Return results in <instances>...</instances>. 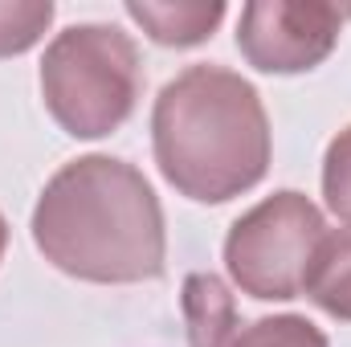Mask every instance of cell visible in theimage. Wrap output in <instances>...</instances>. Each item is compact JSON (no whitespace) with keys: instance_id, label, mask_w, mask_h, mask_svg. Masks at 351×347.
Here are the masks:
<instances>
[{"instance_id":"1","label":"cell","mask_w":351,"mask_h":347,"mask_svg":"<svg viewBox=\"0 0 351 347\" xmlns=\"http://www.w3.org/2000/svg\"><path fill=\"white\" fill-rule=\"evenodd\" d=\"M33 246L70 278L131 286L164 274V208L147 176L114 156H78L49 176L33 208Z\"/></svg>"},{"instance_id":"2","label":"cell","mask_w":351,"mask_h":347,"mask_svg":"<svg viewBox=\"0 0 351 347\" xmlns=\"http://www.w3.org/2000/svg\"><path fill=\"white\" fill-rule=\"evenodd\" d=\"M152 152L164 180L196 204L258 188L274 156L258 86L225 66H188L156 98Z\"/></svg>"},{"instance_id":"3","label":"cell","mask_w":351,"mask_h":347,"mask_svg":"<svg viewBox=\"0 0 351 347\" xmlns=\"http://www.w3.org/2000/svg\"><path fill=\"white\" fill-rule=\"evenodd\" d=\"M143 90V66L131 33L82 21L62 29L41 58V98L53 123L74 139L119 131Z\"/></svg>"},{"instance_id":"4","label":"cell","mask_w":351,"mask_h":347,"mask_svg":"<svg viewBox=\"0 0 351 347\" xmlns=\"http://www.w3.org/2000/svg\"><path fill=\"white\" fill-rule=\"evenodd\" d=\"M323 237L327 221L319 204L294 188H282L233 221L225 237V270L241 294L286 302L302 294Z\"/></svg>"},{"instance_id":"5","label":"cell","mask_w":351,"mask_h":347,"mask_svg":"<svg viewBox=\"0 0 351 347\" xmlns=\"http://www.w3.org/2000/svg\"><path fill=\"white\" fill-rule=\"evenodd\" d=\"M343 12L327 0H250L237 21V49L262 74H306L331 58Z\"/></svg>"},{"instance_id":"6","label":"cell","mask_w":351,"mask_h":347,"mask_svg":"<svg viewBox=\"0 0 351 347\" xmlns=\"http://www.w3.org/2000/svg\"><path fill=\"white\" fill-rule=\"evenodd\" d=\"M127 16L156 41L168 49H192L200 41H208L217 33V25L225 21V4L221 0H127Z\"/></svg>"},{"instance_id":"7","label":"cell","mask_w":351,"mask_h":347,"mask_svg":"<svg viewBox=\"0 0 351 347\" xmlns=\"http://www.w3.org/2000/svg\"><path fill=\"white\" fill-rule=\"evenodd\" d=\"M302 294L331 319L351 323V229H327Z\"/></svg>"},{"instance_id":"8","label":"cell","mask_w":351,"mask_h":347,"mask_svg":"<svg viewBox=\"0 0 351 347\" xmlns=\"http://www.w3.org/2000/svg\"><path fill=\"white\" fill-rule=\"evenodd\" d=\"M184 315H188V344L192 347H229L237 335L233 294L217 274H192L184 282Z\"/></svg>"},{"instance_id":"9","label":"cell","mask_w":351,"mask_h":347,"mask_svg":"<svg viewBox=\"0 0 351 347\" xmlns=\"http://www.w3.org/2000/svg\"><path fill=\"white\" fill-rule=\"evenodd\" d=\"M49 25H53L49 0H0V58L33 49Z\"/></svg>"},{"instance_id":"10","label":"cell","mask_w":351,"mask_h":347,"mask_svg":"<svg viewBox=\"0 0 351 347\" xmlns=\"http://www.w3.org/2000/svg\"><path fill=\"white\" fill-rule=\"evenodd\" d=\"M229 347H331L306 315H265L241 327Z\"/></svg>"},{"instance_id":"11","label":"cell","mask_w":351,"mask_h":347,"mask_svg":"<svg viewBox=\"0 0 351 347\" xmlns=\"http://www.w3.org/2000/svg\"><path fill=\"white\" fill-rule=\"evenodd\" d=\"M323 200L327 208L351 225V127H343L323 156Z\"/></svg>"},{"instance_id":"12","label":"cell","mask_w":351,"mask_h":347,"mask_svg":"<svg viewBox=\"0 0 351 347\" xmlns=\"http://www.w3.org/2000/svg\"><path fill=\"white\" fill-rule=\"evenodd\" d=\"M4 250H8V221H4V213H0V261H4Z\"/></svg>"}]
</instances>
